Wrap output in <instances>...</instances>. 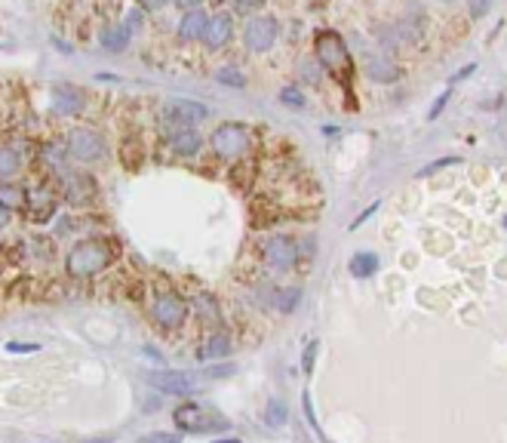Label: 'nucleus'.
Here are the masks:
<instances>
[{"instance_id": "nucleus-1", "label": "nucleus", "mask_w": 507, "mask_h": 443, "mask_svg": "<svg viewBox=\"0 0 507 443\" xmlns=\"http://www.w3.org/2000/svg\"><path fill=\"white\" fill-rule=\"evenodd\" d=\"M114 258V249H111L108 240H99V237H89V240H80V244L71 246L68 253V271L74 277H92L99 271H105Z\"/></svg>"}, {"instance_id": "nucleus-2", "label": "nucleus", "mask_w": 507, "mask_h": 443, "mask_svg": "<svg viewBox=\"0 0 507 443\" xmlns=\"http://www.w3.org/2000/svg\"><path fill=\"white\" fill-rule=\"evenodd\" d=\"M188 311H191V305L184 302L179 292H160V295H154V302H151V317L160 329L182 327V323L188 320Z\"/></svg>"}, {"instance_id": "nucleus-3", "label": "nucleus", "mask_w": 507, "mask_h": 443, "mask_svg": "<svg viewBox=\"0 0 507 443\" xmlns=\"http://www.w3.org/2000/svg\"><path fill=\"white\" fill-rule=\"evenodd\" d=\"M212 151L221 157H240L249 151V129L243 124H221L212 133Z\"/></svg>"}, {"instance_id": "nucleus-4", "label": "nucleus", "mask_w": 507, "mask_h": 443, "mask_svg": "<svg viewBox=\"0 0 507 443\" xmlns=\"http://www.w3.org/2000/svg\"><path fill=\"white\" fill-rule=\"evenodd\" d=\"M68 151L77 160H99L101 151H105V142L92 126H74L68 133Z\"/></svg>"}, {"instance_id": "nucleus-5", "label": "nucleus", "mask_w": 507, "mask_h": 443, "mask_svg": "<svg viewBox=\"0 0 507 443\" xmlns=\"http://www.w3.org/2000/svg\"><path fill=\"white\" fill-rule=\"evenodd\" d=\"M317 59L326 65L329 71L347 68V50L338 31H320L317 34Z\"/></svg>"}, {"instance_id": "nucleus-6", "label": "nucleus", "mask_w": 507, "mask_h": 443, "mask_svg": "<svg viewBox=\"0 0 507 443\" xmlns=\"http://www.w3.org/2000/svg\"><path fill=\"white\" fill-rule=\"evenodd\" d=\"M243 40L252 53H264L271 50L274 40H277V22L271 16H255L249 18L246 28H243Z\"/></svg>"}, {"instance_id": "nucleus-7", "label": "nucleus", "mask_w": 507, "mask_h": 443, "mask_svg": "<svg viewBox=\"0 0 507 443\" xmlns=\"http://www.w3.org/2000/svg\"><path fill=\"white\" fill-rule=\"evenodd\" d=\"M55 212V194L50 191V185H34L31 191H25V216L31 222H50Z\"/></svg>"}, {"instance_id": "nucleus-8", "label": "nucleus", "mask_w": 507, "mask_h": 443, "mask_svg": "<svg viewBox=\"0 0 507 443\" xmlns=\"http://www.w3.org/2000/svg\"><path fill=\"white\" fill-rule=\"evenodd\" d=\"M147 385L157 388L160 394H172V397L194 394V382L184 373H175V369H154V373H147Z\"/></svg>"}, {"instance_id": "nucleus-9", "label": "nucleus", "mask_w": 507, "mask_h": 443, "mask_svg": "<svg viewBox=\"0 0 507 443\" xmlns=\"http://www.w3.org/2000/svg\"><path fill=\"white\" fill-rule=\"evenodd\" d=\"M264 258H267V262H271L274 268H289L295 258H299V246H295V240H289V237L274 234V237L264 244Z\"/></svg>"}, {"instance_id": "nucleus-10", "label": "nucleus", "mask_w": 507, "mask_h": 443, "mask_svg": "<svg viewBox=\"0 0 507 443\" xmlns=\"http://www.w3.org/2000/svg\"><path fill=\"white\" fill-rule=\"evenodd\" d=\"M166 114L172 117V124H175V126L184 129L188 124H197V120H203V117L209 114V111H206V105H200V102H191V99H175V102H169Z\"/></svg>"}, {"instance_id": "nucleus-11", "label": "nucleus", "mask_w": 507, "mask_h": 443, "mask_svg": "<svg viewBox=\"0 0 507 443\" xmlns=\"http://www.w3.org/2000/svg\"><path fill=\"white\" fill-rule=\"evenodd\" d=\"M52 105L59 114H77L83 108V92L74 83H55L52 87Z\"/></svg>"}, {"instance_id": "nucleus-12", "label": "nucleus", "mask_w": 507, "mask_h": 443, "mask_svg": "<svg viewBox=\"0 0 507 443\" xmlns=\"http://www.w3.org/2000/svg\"><path fill=\"white\" fill-rule=\"evenodd\" d=\"M206 25H209V16L203 9H188L179 22V34L184 40H197V37L206 34Z\"/></svg>"}, {"instance_id": "nucleus-13", "label": "nucleus", "mask_w": 507, "mask_h": 443, "mask_svg": "<svg viewBox=\"0 0 507 443\" xmlns=\"http://www.w3.org/2000/svg\"><path fill=\"white\" fill-rule=\"evenodd\" d=\"M230 28H234V22H230V16H212L209 25H206V34H203V40H206V46H212V50H218L221 43H228L230 37Z\"/></svg>"}, {"instance_id": "nucleus-14", "label": "nucleus", "mask_w": 507, "mask_h": 443, "mask_svg": "<svg viewBox=\"0 0 507 443\" xmlns=\"http://www.w3.org/2000/svg\"><path fill=\"white\" fill-rule=\"evenodd\" d=\"M175 422H179L182 431H206L209 422H203V410L197 403H182L175 410Z\"/></svg>"}, {"instance_id": "nucleus-15", "label": "nucleus", "mask_w": 507, "mask_h": 443, "mask_svg": "<svg viewBox=\"0 0 507 443\" xmlns=\"http://www.w3.org/2000/svg\"><path fill=\"white\" fill-rule=\"evenodd\" d=\"M191 308H194V314H197V317H203L206 323H212V327H218V323H221V305H218V299H212L209 292L194 295Z\"/></svg>"}, {"instance_id": "nucleus-16", "label": "nucleus", "mask_w": 507, "mask_h": 443, "mask_svg": "<svg viewBox=\"0 0 507 443\" xmlns=\"http://www.w3.org/2000/svg\"><path fill=\"white\" fill-rule=\"evenodd\" d=\"M200 145H203V138L197 129H175L172 133V151L175 154H182V157H191V154H197L200 151Z\"/></svg>"}, {"instance_id": "nucleus-17", "label": "nucleus", "mask_w": 507, "mask_h": 443, "mask_svg": "<svg viewBox=\"0 0 507 443\" xmlns=\"http://www.w3.org/2000/svg\"><path fill=\"white\" fill-rule=\"evenodd\" d=\"M99 43L105 46L108 53L123 50V46L129 43V28H126V25H111V28H105V31H101V37H99Z\"/></svg>"}, {"instance_id": "nucleus-18", "label": "nucleus", "mask_w": 507, "mask_h": 443, "mask_svg": "<svg viewBox=\"0 0 507 443\" xmlns=\"http://www.w3.org/2000/svg\"><path fill=\"white\" fill-rule=\"evenodd\" d=\"M230 354V339L225 336V332H212V336L206 339V345H203L200 357L203 360H212V357H225Z\"/></svg>"}, {"instance_id": "nucleus-19", "label": "nucleus", "mask_w": 507, "mask_h": 443, "mask_svg": "<svg viewBox=\"0 0 507 443\" xmlns=\"http://www.w3.org/2000/svg\"><path fill=\"white\" fill-rule=\"evenodd\" d=\"M347 271L354 277H369L378 271V256L375 253H357L354 258L347 262Z\"/></svg>"}, {"instance_id": "nucleus-20", "label": "nucleus", "mask_w": 507, "mask_h": 443, "mask_svg": "<svg viewBox=\"0 0 507 443\" xmlns=\"http://www.w3.org/2000/svg\"><path fill=\"white\" fill-rule=\"evenodd\" d=\"M0 207L4 209L25 207V188H18L13 182H0Z\"/></svg>"}, {"instance_id": "nucleus-21", "label": "nucleus", "mask_w": 507, "mask_h": 443, "mask_svg": "<svg viewBox=\"0 0 507 443\" xmlns=\"http://www.w3.org/2000/svg\"><path fill=\"white\" fill-rule=\"evenodd\" d=\"M366 71L372 74L375 80H394V77H396L394 62L384 59V55H372V59H366Z\"/></svg>"}, {"instance_id": "nucleus-22", "label": "nucleus", "mask_w": 507, "mask_h": 443, "mask_svg": "<svg viewBox=\"0 0 507 443\" xmlns=\"http://www.w3.org/2000/svg\"><path fill=\"white\" fill-rule=\"evenodd\" d=\"M18 166H22L18 154H16L9 145H0V182H6L9 175H16V173H18Z\"/></svg>"}, {"instance_id": "nucleus-23", "label": "nucleus", "mask_w": 507, "mask_h": 443, "mask_svg": "<svg viewBox=\"0 0 507 443\" xmlns=\"http://www.w3.org/2000/svg\"><path fill=\"white\" fill-rule=\"evenodd\" d=\"M218 83H225V87H234V89H240V87H246V74L240 71V68H218Z\"/></svg>"}, {"instance_id": "nucleus-24", "label": "nucleus", "mask_w": 507, "mask_h": 443, "mask_svg": "<svg viewBox=\"0 0 507 443\" xmlns=\"http://www.w3.org/2000/svg\"><path fill=\"white\" fill-rule=\"evenodd\" d=\"M286 422V403L280 397H271V403H267V425H283Z\"/></svg>"}, {"instance_id": "nucleus-25", "label": "nucleus", "mask_w": 507, "mask_h": 443, "mask_svg": "<svg viewBox=\"0 0 507 443\" xmlns=\"http://www.w3.org/2000/svg\"><path fill=\"white\" fill-rule=\"evenodd\" d=\"M274 295H277L274 305L280 311H292L295 305H299V292H295V290H283V292H274Z\"/></svg>"}, {"instance_id": "nucleus-26", "label": "nucleus", "mask_w": 507, "mask_h": 443, "mask_svg": "<svg viewBox=\"0 0 507 443\" xmlns=\"http://www.w3.org/2000/svg\"><path fill=\"white\" fill-rule=\"evenodd\" d=\"M280 102L283 105H289V108H301L304 96H301V89H295V87H283L280 89Z\"/></svg>"}, {"instance_id": "nucleus-27", "label": "nucleus", "mask_w": 507, "mask_h": 443, "mask_svg": "<svg viewBox=\"0 0 507 443\" xmlns=\"http://www.w3.org/2000/svg\"><path fill=\"white\" fill-rule=\"evenodd\" d=\"M138 443H182V434H172V431H151L147 437H142Z\"/></svg>"}, {"instance_id": "nucleus-28", "label": "nucleus", "mask_w": 507, "mask_h": 443, "mask_svg": "<svg viewBox=\"0 0 507 443\" xmlns=\"http://www.w3.org/2000/svg\"><path fill=\"white\" fill-rule=\"evenodd\" d=\"M458 163V157H440V160H433L428 166H421L418 175H433V173H440V170H446V166H455Z\"/></svg>"}, {"instance_id": "nucleus-29", "label": "nucleus", "mask_w": 507, "mask_h": 443, "mask_svg": "<svg viewBox=\"0 0 507 443\" xmlns=\"http://www.w3.org/2000/svg\"><path fill=\"white\" fill-rule=\"evenodd\" d=\"M6 351L9 354H34V351H40V345H34V341H9Z\"/></svg>"}, {"instance_id": "nucleus-30", "label": "nucleus", "mask_w": 507, "mask_h": 443, "mask_svg": "<svg viewBox=\"0 0 507 443\" xmlns=\"http://www.w3.org/2000/svg\"><path fill=\"white\" fill-rule=\"evenodd\" d=\"M317 351H320V341H311V345L304 348V357H301V369H304V373H311V369H313V357H317Z\"/></svg>"}, {"instance_id": "nucleus-31", "label": "nucleus", "mask_w": 507, "mask_h": 443, "mask_svg": "<svg viewBox=\"0 0 507 443\" xmlns=\"http://www.w3.org/2000/svg\"><path fill=\"white\" fill-rule=\"evenodd\" d=\"M446 102H449V89L442 92V96H440L437 102H433V108H430V114H428V117H430V120H433V117H440V111H442V105H446Z\"/></svg>"}, {"instance_id": "nucleus-32", "label": "nucleus", "mask_w": 507, "mask_h": 443, "mask_svg": "<svg viewBox=\"0 0 507 443\" xmlns=\"http://www.w3.org/2000/svg\"><path fill=\"white\" fill-rule=\"evenodd\" d=\"M375 209H378V200H375V203H372V207H369V209H363V212H360V216L354 219V225H350V228H360V225H363V222H366L369 216H372Z\"/></svg>"}, {"instance_id": "nucleus-33", "label": "nucleus", "mask_w": 507, "mask_h": 443, "mask_svg": "<svg viewBox=\"0 0 507 443\" xmlns=\"http://www.w3.org/2000/svg\"><path fill=\"white\" fill-rule=\"evenodd\" d=\"M212 443H243L240 437H218V440H212Z\"/></svg>"}, {"instance_id": "nucleus-34", "label": "nucleus", "mask_w": 507, "mask_h": 443, "mask_svg": "<svg viewBox=\"0 0 507 443\" xmlns=\"http://www.w3.org/2000/svg\"><path fill=\"white\" fill-rule=\"evenodd\" d=\"M6 222H9V212H6L4 207H0V228H4V225H6Z\"/></svg>"}, {"instance_id": "nucleus-35", "label": "nucleus", "mask_w": 507, "mask_h": 443, "mask_svg": "<svg viewBox=\"0 0 507 443\" xmlns=\"http://www.w3.org/2000/svg\"><path fill=\"white\" fill-rule=\"evenodd\" d=\"M111 440H114V437H111V434H108V437H99V440H87V443H111Z\"/></svg>"}, {"instance_id": "nucleus-36", "label": "nucleus", "mask_w": 507, "mask_h": 443, "mask_svg": "<svg viewBox=\"0 0 507 443\" xmlns=\"http://www.w3.org/2000/svg\"><path fill=\"white\" fill-rule=\"evenodd\" d=\"M504 225H507V219H504Z\"/></svg>"}]
</instances>
